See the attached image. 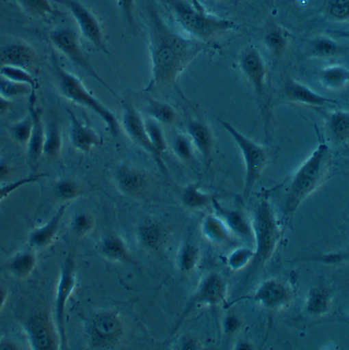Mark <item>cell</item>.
<instances>
[{
	"label": "cell",
	"mask_w": 349,
	"mask_h": 350,
	"mask_svg": "<svg viewBox=\"0 0 349 350\" xmlns=\"http://www.w3.org/2000/svg\"><path fill=\"white\" fill-rule=\"evenodd\" d=\"M148 47L151 72L145 92L177 84L201 51L199 44L175 32L151 7L148 9Z\"/></svg>",
	"instance_id": "6da1fadb"
},
{
	"label": "cell",
	"mask_w": 349,
	"mask_h": 350,
	"mask_svg": "<svg viewBox=\"0 0 349 350\" xmlns=\"http://www.w3.org/2000/svg\"><path fill=\"white\" fill-rule=\"evenodd\" d=\"M331 150L328 144H318L309 158L298 167L290 180L284 202V220H292L298 207L326 180L330 170Z\"/></svg>",
	"instance_id": "7a4b0ae2"
},
{
	"label": "cell",
	"mask_w": 349,
	"mask_h": 350,
	"mask_svg": "<svg viewBox=\"0 0 349 350\" xmlns=\"http://www.w3.org/2000/svg\"><path fill=\"white\" fill-rule=\"evenodd\" d=\"M177 24L194 39L207 42L237 29L235 22L205 12L201 5L183 0H166Z\"/></svg>",
	"instance_id": "3957f363"
},
{
	"label": "cell",
	"mask_w": 349,
	"mask_h": 350,
	"mask_svg": "<svg viewBox=\"0 0 349 350\" xmlns=\"http://www.w3.org/2000/svg\"><path fill=\"white\" fill-rule=\"evenodd\" d=\"M52 66H53L56 83L62 96L70 102L94 112L103 120L111 136L114 138L120 137L122 126L116 116L86 88L79 78L62 68L55 55H52Z\"/></svg>",
	"instance_id": "277c9868"
},
{
	"label": "cell",
	"mask_w": 349,
	"mask_h": 350,
	"mask_svg": "<svg viewBox=\"0 0 349 350\" xmlns=\"http://www.w3.org/2000/svg\"><path fill=\"white\" fill-rule=\"evenodd\" d=\"M254 243L255 256L251 265L252 271H259L275 254L281 239V230L276 218L273 206L268 199H261L254 213Z\"/></svg>",
	"instance_id": "5b68a950"
},
{
	"label": "cell",
	"mask_w": 349,
	"mask_h": 350,
	"mask_svg": "<svg viewBox=\"0 0 349 350\" xmlns=\"http://www.w3.org/2000/svg\"><path fill=\"white\" fill-rule=\"evenodd\" d=\"M220 124L223 126L224 130L231 136L235 140L237 148L243 154L244 162H245V184H244L243 200H248L250 195L253 192L256 184L261 178L264 169L268 164V152L264 146L256 144L252 139L240 132L239 130L225 120H219Z\"/></svg>",
	"instance_id": "8992f818"
},
{
	"label": "cell",
	"mask_w": 349,
	"mask_h": 350,
	"mask_svg": "<svg viewBox=\"0 0 349 350\" xmlns=\"http://www.w3.org/2000/svg\"><path fill=\"white\" fill-rule=\"evenodd\" d=\"M239 66L244 77L255 92L264 120L266 134H268L270 118L268 100V70L263 57L257 49L249 47L242 53Z\"/></svg>",
	"instance_id": "52a82bcc"
},
{
	"label": "cell",
	"mask_w": 349,
	"mask_h": 350,
	"mask_svg": "<svg viewBox=\"0 0 349 350\" xmlns=\"http://www.w3.org/2000/svg\"><path fill=\"white\" fill-rule=\"evenodd\" d=\"M88 340L94 349H113L125 336V325L118 311L109 310L92 317L88 323Z\"/></svg>",
	"instance_id": "ba28073f"
},
{
	"label": "cell",
	"mask_w": 349,
	"mask_h": 350,
	"mask_svg": "<svg viewBox=\"0 0 349 350\" xmlns=\"http://www.w3.org/2000/svg\"><path fill=\"white\" fill-rule=\"evenodd\" d=\"M226 297H227V283L224 278L220 273H207L201 279L196 291H194L193 295L188 299L173 332L181 327V323L194 310L203 306L211 308L219 307L220 305L225 303Z\"/></svg>",
	"instance_id": "9c48e42d"
},
{
	"label": "cell",
	"mask_w": 349,
	"mask_h": 350,
	"mask_svg": "<svg viewBox=\"0 0 349 350\" xmlns=\"http://www.w3.org/2000/svg\"><path fill=\"white\" fill-rule=\"evenodd\" d=\"M50 42L53 47L60 53L64 54L70 62L75 66H79L83 71H86L88 75L92 76L99 83L102 84L105 88L110 90L111 94H114V92L107 85L106 82L99 76V74L94 71V66L90 64L86 54L82 49L81 41H80L79 34L74 28L72 27H58L52 30L49 34Z\"/></svg>",
	"instance_id": "30bf717a"
},
{
	"label": "cell",
	"mask_w": 349,
	"mask_h": 350,
	"mask_svg": "<svg viewBox=\"0 0 349 350\" xmlns=\"http://www.w3.org/2000/svg\"><path fill=\"white\" fill-rule=\"evenodd\" d=\"M294 297V291L286 283L280 280L270 279L261 283L251 295H244L226 304V306L232 307L241 301H254L268 311L276 312L288 307Z\"/></svg>",
	"instance_id": "8fae6325"
},
{
	"label": "cell",
	"mask_w": 349,
	"mask_h": 350,
	"mask_svg": "<svg viewBox=\"0 0 349 350\" xmlns=\"http://www.w3.org/2000/svg\"><path fill=\"white\" fill-rule=\"evenodd\" d=\"M76 287V265L73 256H68L60 271V281L55 297L56 329L60 335V349L68 347L66 329V308Z\"/></svg>",
	"instance_id": "7c38bea8"
},
{
	"label": "cell",
	"mask_w": 349,
	"mask_h": 350,
	"mask_svg": "<svg viewBox=\"0 0 349 350\" xmlns=\"http://www.w3.org/2000/svg\"><path fill=\"white\" fill-rule=\"evenodd\" d=\"M56 3L64 5L76 21L82 37L98 48L106 55H111L105 42L102 25L94 14L79 0H56Z\"/></svg>",
	"instance_id": "4fadbf2b"
},
{
	"label": "cell",
	"mask_w": 349,
	"mask_h": 350,
	"mask_svg": "<svg viewBox=\"0 0 349 350\" xmlns=\"http://www.w3.org/2000/svg\"><path fill=\"white\" fill-rule=\"evenodd\" d=\"M120 126H122V129L126 133L127 136L135 144H137L139 148H142L144 152L153 157L159 168L168 178V169H167L166 165L163 161L162 154L158 152L156 148H153L148 134H147L146 128H145V122L143 120L141 114L139 113L138 110L133 105H127L125 107Z\"/></svg>",
	"instance_id": "5bb4252c"
},
{
	"label": "cell",
	"mask_w": 349,
	"mask_h": 350,
	"mask_svg": "<svg viewBox=\"0 0 349 350\" xmlns=\"http://www.w3.org/2000/svg\"><path fill=\"white\" fill-rule=\"evenodd\" d=\"M25 333L34 350L60 349V335L47 314H34L26 321Z\"/></svg>",
	"instance_id": "9a60e30c"
},
{
	"label": "cell",
	"mask_w": 349,
	"mask_h": 350,
	"mask_svg": "<svg viewBox=\"0 0 349 350\" xmlns=\"http://www.w3.org/2000/svg\"><path fill=\"white\" fill-rule=\"evenodd\" d=\"M114 182L118 191L131 198H144L151 191V176L129 163H122L116 167Z\"/></svg>",
	"instance_id": "2e32d148"
},
{
	"label": "cell",
	"mask_w": 349,
	"mask_h": 350,
	"mask_svg": "<svg viewBox=\"0 0 349 350\" xmlns=\"http://www.w3.org/2000/svg\"><path fill=\"white\" fill-rule=\"evenodd\" d=\"M36 90H32L28 96V112L31 114L34 126L27 146V158L30 165L38 164L43 156L44 142H45L46 128L42 116V110L38 106Z\"/></svg>",
	"instance_id": "e0dca14e"
},
{
	"label": "cell",
	"mask_w": 349,
	"mask_h": 350,
	"mask_svg": "<svg viewBox=\"0 0 349 350\" xmlns=\"http://www.w3.org/2000/svg\"><path fill=\"white\" fill-rule=\"evenodd\" d=\"M70 116V142L73 148L78 152H92L94 148L102 146L103 140L100 135L92 126L82 122L74 112L68 109Z\"/></svg>",
	"instance_id": "ac0fdd59"
},
{
	"label": "cell",
	"mask_w": 349,
	"mask_h": 350,
	"mask_svg": "<svg viewBox=\"0 0 349 350\" xmlns=\"http://www.w3.org/2000/svg\"><path fill=\"white\" fill-rule=\"evenodd\" d=\"M211 207H213L215 215L220 217L227 225L232 234L244 239V241H254L252 222H250L245 213L242 212L240 209L228 208V207L223 206L217 200V198L213 201Z\"/></svg>",
	"instance_id": "d6986e66"
},
{
	"label": "cell",
	"mask_w": 349,
	"mask_h": 350,
	"mask_svg": "<svg viewBox=\"0 0 349 350\" xmlns=\"http://www.w3.org/2000/svg\"><path fill=\"white\" fill-rule=\"evenodd\" d=\"M284 94L290 102L310 106V107H324L326 105H339L337 100L322 96L312 88L296 80L288 78L284 84Z\"/></svg>",
	"instance_id": "ffe728a7"
},
{
	"label": "cell",
	"mask_w": 349,
	"mask_h": 350,
	"mask_svg": "<svg viewBox=\"0 0 349 350\" xmlns=\"http://www.w3.org/2000/svg\"><path fill=\"white\" fill-rule=\"evenodd\" d=\"M187 133L194 148L201 154L205 165L209 167L213 161L215 138L209 124H205L203 120H190L188 122Z\"/></svg>",
	"instance_id": "44dd1931"
},
{
	"label": "cell",
	"mask_w": 349,
	"mask_h": 350,
	"mask_svg": "<svg viewBox=\"0 0 349 350\" xmlns=\"http://www.w3.org/2000/svg\"><path fill=\"white\" fill-rule=\"evenodd\" d=\"M36 59V51L26 43H11L0 49V66H18L28 70Z\"/></svg>",
	"instance_id": "7402d4cb"
},
{
	"label": "cell",
	"mask_w": 349,
	"mask_h": 350,
	"mask_svg": "<svg viewBox=\"0 0 349 350\" xmlns=\"http://www.w3.org/2000/svg\"><path fill=\"white\" fill-rule=\"evenodd\" d=\"M332 306V289L326 284H318L309 291L304 307L309 317H322L330 313Z\"/></svg>",
	"instance_id": "603a6c76"
},
{
	"label": "cell",
	"mask_w": 349,
	"mask_h": 350,
	"mask_svg": "<svg viewBox=\"0 0 349 350\" xmlns=\"http://www.w3.org/2000/svg\"><path fill=\"white\" fill-rule=\"evenodd\" d=\"M68 206V202L60 205L55 214L44 226L32 231L29 239L32 247L45 248V247L49 246L50 243L53 241L54 237L57 234L58 230H60V223L64 219Z\"/></svg>",
	"instance_id": "cb8c5ba5"
},
{
	"label": "cell",
	"mask_w": 349,
	"mask_h": 350,
	"mask_svg": "<svg viewBox=\"0 0 349 350\" xmlns=\"http://www.w3.org/2000/svg\"><path fill=\"white\" fill-rule=\"evenodd\" d=\"M101 254L113 262L128 263L132 261V253L128 243L118 233L103 237L100 245Z\"/></svg>",
	"instance_id": "d4e9b609"
},
{
	"label": "cell",
	"mask_w": 349,
	"mask_h": 350,
	"mask_svg": "<svg viewBox=\"0 0 349 350\" xmlns=\"http://www.w3.org/2000/svg\"><path fill=\"white\" fill-rule=\"evenodd\" d=\"M137 239L145 250L156 252L162 248L166 241V232L160 223L153 220H146L138 227Z\"/></svg>",
	"instance_id": "484cf974"
},
{
	"label": "cell",
	"mask_w": 349,
	"mask_h": 350,
	"mask_svg": "<svg viewBox=\"0 0 349 350\" xmlns=\"http://www.w3.org/2000/svg\"><path fill=\"white\" fill-rule=\"evenodd\" d=\"M203 237L216 245L231 243L232 234L227 225L217 215H207L201 225Z\"/></svg>",
	"instance_id": "4316f807"
},
{
	"label": "cell",
	"mask_w": 349,
	"mask_h": 350,
	"mask_svg": "<svg viewBox=\"0 0 349 350\" xmlns=\"http://www.w3.org/2000/svg\"><path fill=\"white\" fill-rule=\"evenodd\" d=\"M181 201L187 208L192 211H201L211 206L215 195L205 192L199 183L189 184L183 188L181 195Z\"/></svg>",
	"instance_id": "83f0119b"
},
{
	"label": "cell",
	"mask_w": 349,
	"mask_h": 350,
	"mask_svg": "<svg viewBox=\"0 0 349 350\" xmlns=\"http://www.w3.org/2000/svg\"><path fill=\"white\" fill-rule=\"evenodd\" d=\"M326 129L333 142L337 144L349 142V111L336 110L328 114Z\"/></svg>",
	"instance_id": "f1b7e54d"
},
{
	"label": "cell",
	"mask_w": 349,
	"mask_h": 350,
	"mask_svg": "<svg viewBox=\"0 0 349 350\" xmlns=\"http://www.w3.org/2000/svg\"><path fill=\"white\" fill-rule=\"evenodd\" d=\"M320 79L328 90H344L349 85V68L340 64L326 66L320 72Z\"/></svg>",
	"instance_id": "f546056e"
},
{
	"label": "cell",
	"mask_w": 349,
	"mask_h": 350,
	"mask_svg": "<svg viewBox=\"0 0 349 350\" xmlns=\"http://www.w3.org/2000/svg\"><path fill=\"white\" fill-rule=\"evenodd\" d=\"M62 150V136L57 120H52L46 129L45 142H44V156L54 160L60 157Z\"/></svg>",
	"instance_id": "4dcf8cb0"
},
{
	"label": "cell",
	"mask_w": 349,
	"mask_h": 350,
	"mask_svg": "<svg viewBox=\"0 0 349 350\" xmlns=\"http://www.w3.org/2000/svg\"><path fill=\"white\" fill-rule=\"evenodd\" d=\"M145 112L149 118L163 124H173L177 120V113L174 108L167 103L151 100L147 103Z\"/></svg>",
	"instance_id": "1f68e13d"
},
{
	"label": "cell",
	"mask_w": 349,
	"mask_h": 350,
	"mask_svg": "<svg viewBox=\"0 0 349 350\" xmlns=\"http://www.w3.org/2000/svg\"><path fill=\"white\" fill-rule=\"evenodd\" d=\"M201 259V251L193 243H185L177 255V267L183 273H189L196 269Z\"/></svg>",
	"instance_id": "d6a6232c"
},
{
	"label": "cell",
	"mask_w": 349,
	"mask_h": 350,
	"mask_svg": "<svg viewBox=\"0 0 349 350\" xmlns=\"http://www.w3.org/2000/svg\"><path fill=\"white\" fill-rule=\"evenodd\" d=\"M0 77L16 82V83L25 84L34 90H36V88H38L36 78L26 68L12 66H0Z\"/></svg>",
	"instance_id": "836d02e7"
},
{
	"label": "cell",
	"mask_w": 349,
	"mask_h": 350,
	"mask_svg": "<svg viewBox=\"0 0 349 350\" xmlns=\"http://www.w3.org/2000/svg\"><path fill=\"white\" fill-rule=\"evenodd\" d=\"M25 13L38 19H46L54 15L53 5L50 0H17Z\"/></svg>",
	"instance_id": "e575fe53"
},
{
	"label": "cell",
	"mask_w": 349,
	"mask_h": 350,
	"mask_svg": "<svg viewBox=\"0 0 349 350\" xmlns=\"http://www.w3.org/2000/svg\"><path fill=\"white\" fill-rule=\"evenodd\" d=\"M36 256L30 251H23L13 257L10 263V269L18 278H26L31 273L36 267Z\"/></svg>",
	"instance_id": "d590c367"
},
{
	"label": "cell",
	"mask_w": 349,
	"mask_h": 350,
	"mask_svg": "<svg viewBox=\"0 0 349 350\" xmlns=\"http://www.w3.org/2000/svg\"><path fill=\"white\" fill-rule=\"evenodd\" d=\"M344 52L342 46L339 45L330 38H318L312 42V56L318 58H333L341 55Z\"/></svg>",
	"instance_id": "8d00e7d4"
},
{
	"label": "cell",
	"mask_w": 349,
	"mask_h": 350,
	"mask_svg": "<svg viewBox=\"0 0 349 350\" xmlns=\"http://www.w3.org/2000/svg\"><path fill=\"white\" fill-rule=\"evenodd\" d=\"M255 252L253 249L237 248L227 256V265L232 271H241L251 265Z\"/></svg>",
	"instance_id": "74e56055"
},
{
	"label": "cell",
	"mask_w": 349,
	"mask_h": 350,
	"mask_svg": "<svg viewBox=\"0 0 349 350\" xmlns=\"http://www.w3.org/2000/svg\"><path fill=\"white\" fill-rule=\"evenodd\" d=\"M172 150L175 156L183 162L191 163L194 160L195 148L188 135H177L172 140Z\"/></svg>",
	"instance_id": "f35d334b"
},
{
	"label": "cell",
	"mask_w": 349,
	"mask_h": 350,
	"mask_svg": "<svg viewBox=\"0 0 349 350\" xmlns=\"http://www.w3.org/2000/svg\"><path fill=\"white\" fill-rule=\"evenodd\" d=\"M264 43L266 47L270 50L274 55L281 56L285 52L287 48L288 42L284 32L279 28H273L270 29L268 33L266 34L264 38Z\"/></svg>",
	"instance_id": "ab89813d"
},
{
	"label": "cell",
	"mask_w": 349,
	"mask_h": 350,
	"mask_svg": "<svg viewBox=\"0 0 349 350\" xmlns=\"http://www.w3.org/2000/svg\"><path fill=\"white\" fill-rule=\"evenodd\" d=\"M145 128L153 148H156L161 154H164L167 150V142L160 122L149 118L148 120H145Z\"/></svg>",
	"instance_id": "60d3db41"
},
{
	"label": "cell",
	"mask_w": 349,
	"mask_h": 350,
	"mask_svg": "<svg viewBox=\"0 0 349 350\" xmlns=\"http://www.w3.org/2000/svg\"><path fill=\"white\" fill-rule=\"evenodd\" d=\"M32 126H34V120H32L31 114L27 112V116L23 120H19L12 126L11 134L14 140L21 146H27L31 135Z\"/></svg>",
	"instance_id": "b9f144b4"
},
{
	"label": "cell",
	"mask_w": 349,
	"mask_h": 350,
	"mask_svg": "<svg viewBox=\"0 0 349 350\" xmlns=\"http://www.w3.org/2000/svg\"><path fill=\"white\" fill-rule=\"evenodd\" d=\"M32 90H34L25 84L16 83V82L0 77V94L8 100H13L14 98L29 96Z\"/></svg>",
	"instance_id": "7bdbcfd3"
},
{
	"label": "cell",
	"mask_w": 349,
	"mask_h": 350,
	"mask_svg": "<svg viewBox=\"0 0 349 350\" xmlns=\"http://www.w3.org/2000/svg\"><path fill=\"white\" fill-rule=\"evenodd\" d=\"M55 191L60 198L66 201L74 200L82 193V188L76 180L64 178L58 180L55 185Z\"/></svg>",
	"instance_id": "ee69618b"
},
{
	"label": "cell",
	"mask_w": 349,
	"mask_h": 350,
	"mask_svg": "<svg viewBox=\"0 0 349 350\" xmlns=\"http://www.w3.org/2000/svg\"><path fill=\"white\" fill-rule=\"evenodd\" d=\"M44 176H45V174H43V173H40V174H31L28 175L26 178H19V180H15V182L9 183V184L0 185V202H1L3 199L8 198L12 193L15 192L18 189L27 186V185L34 184V183L42 180Z\"/></svg>",
	"instance_id": "f6af8a7d"
},
{
	"label": "cell",
	"mask_w": 349,
	"mask_h": 350,
	"mask_svg": "<svg viewBox=\"0 0 349 350\" xmlns=\"http://www.w3.org/2000/svg\"><path fill=\"white\" fill-rule=\"evenodd\" d=\"M73 232L77 235L83 237V235L90 234L94 227V221L90 215L86 213H80L73 218L70 223Z\"/></svg>",
	"instance_id": "bcb514c9"
},
{
	"label": "cell",
	"mask_w": 349,
	"mask_h": 350,
	"mask_svg": "<svg viewBox=\"0 0 349 350\" xmlns=\"http://www.w3.org/2000/svg\"><path fill=\"white\" fill-rule=\"evenodd\" d=\"M328 13L331 17L339 21L349 20V0H330Z\"/></svg>",
	"instance_id": "7dc6e473"
},
{
	"label": "cell",
	"mask_w": 349,
	"mask_h": 350,
	"mask_svg": "<svg viewBox=\"0 0 349 350\" xmlns=\"http://www.w3.org/2000/svg\"><path fill=\"white\" fill-rule=\"evenodd\" d=\"M224 333L233 336L239 333L242 327V321L235 314H228L223 321Z\"/></svg>",
	"instance_id": "c3c4849f"
},
{
	"label": "cell",
	"mask_w": 349,
	"mask_h": 350,
	"mask_svg": "<svg viewBox=\"0 0 349 350\" xmlns=\"http://www.w3.org/2000/svg\"><path fill=\"white\" fill-rule=\"evenodd\" d=\"M118 5L131 26L134 24L135 0H118Z\"/></svg>",
	"instance_id": "681fc988"
},
{
	"label": "cell",
	"mask_w": 349,
	"mask_h": 350,
	"mask_svg": "<svg viewBox=\"0 0 349 350\" xmlns=\"http://www.w3.org/2000/svg\"><path fill=\"white\" fill-rule=\"evenodd\" d=\"M10 173H11V168L9 163L5 159H1L0 160V184L9 178Z\"/></svg>",
	"instance_id": "f907efd6"
},
{
	"label": "cell",
	"mask_w": 349,
	"mask_h": 350,
	"mask_svg": "<svg viewBox=\"0 0 349 350\" xmlns=\"http://www.w3.org/2000/svg\"><path fill=\"white\" fill-rule=\"evenodd\" d=\"M12 108V100H8L0 94V118L7 116Z\"/></svg>",
	"instance_id": "816d5d0a"
},
{
	"label": "cell",
	"mask_w": 349,
	"mask_h": 350,
	"mask_svg": "<svg viewBox=\"0 0 349 350\" xmlns=\"http://www.w3.org/2000/svg\"><path fill=\"white\" fill-rule=\"evenodd\" d=\"M179 349H199L198 344H197L196 340L185 337L183 340H181Z\"/></svg>",
	"instance_id": "f5cc1de1"
},
{
	"label": "cell",
	"mask_w": 349,
	"mask_h": 350,
	"mask_svg": "<svg viewBox=\"0 0 349 350\" xmlns=\"http://www.w3.org/2000/svg\"><path fill=\"white\" fill-rule=\"evenodd\" d=\"M16 349H20V348L13 340L10 339V338H3V339L0 340V350Z\"/></svg>",
	"instance_id": "db71d44e"
},
{
	"label": "cell",
	"mask_w": 349,
	"mask_h": 350,
	"mask_svg": "<svg viewBox=\"0 0 349 350\" xmlns=\"http://www.w3.org/2000/svg\"><path fill=\"white\" fill-rule=\"evenodd\" d=\"M235 349H242V350H249L253 349V345L250 343L249 341H246V340H243V341L237 342V345L235 346Z\"/></svg>",
	"instance_id": "11a10c76"
},
{
	"label": "cell",
	"mask_w": 349,
	"mask_h": 350,
	"mask_svg": "<svg viewBox=\"0 0 349 350\" xmlns=\"http://www.w3.org/2000/svg\"><path fill=\"white\" fill-rule=\"evenodd\" d=\"M8 293L3 287L0 286V312L3 310L5 306V301H7Z\"/></svg>",
	"instance_id": "9f6ffc18"
},
{
	"label": "cell",
	"mask_w": 349,
	"mask_h": 350,
	"mask_svg": "<svg viewBox=\"0 0 349 350\" xmlns=\"http://www.w3.org/2000/svg\"><path fill=\"white\" fill-rule=\"evenodd\" d=\"M336 34H338L339 37L346 38V39H349V31L336 32Z\"/></svg>",
	"instance_id": "6f0895ef"
}]
</instances>
